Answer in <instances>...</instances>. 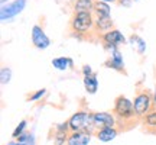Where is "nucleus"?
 <instances>
[{
	"mask_svg": "<svg viewBox=\"0 0 156 145\" xmlns=\"http://www.w3.org/2000/svg\"><path fill=\"white\" fill-rule=\"evenodd\" d=\"M93 123L97 131L103 128H117L116 117L110 112H93Z\"/></svg>",
	"mask_w": 156,
	"mask_h": 145,
	"instance_id": "nucleus-6",
	"label": "nucleus"
},
{
	"mask_svg": "<svg viewBox=\"0 0 156 145\" xmlns=\"http://www.w3.org/2000/svg\"><path fill=\"white\" fill-rule=\"evenodd\" d=\"M84 87L87 90V93L94 95L98 90V80H97V74H91V76H85L84 77Z\"/></svg>",
	"mask_w": 156,
	"mask_h": 145,
	"instance_id": "nucleus-16",
	"label": "nucleus"
},
{
	"mask_svg": "<svg viewBox=\"0 0 156 145\" xmlns=\"http://www.w3.org/2000/svg\"><path fill=\"white\" fill-rule=\"evenodd\" d=\"M130 2H137V0H130Z\"/></svg>",
	"mask_w": 156,
	"mask_h": 145,
	"instance_id": "nucleus-28",
	"label": "nucleus"
},
{
	"mask_svg": "<svg viewBox=\"0 0 156 145\" xmlns=\"http://www.w3.org/2000/svg\"><path fill=\"white\" fill-rule=\"evenodd\" d=\"M69 123V131L71 132H85L90 135H95L94 123H93V112L87 110H78L73 116L68 119Z\"/></svg>",
	"mask_w": 156,
	"mask_h": 145,
	"instance_id": "nucleus-3",
	"label": "nucleus"
},
{
	"mask_svg": "<svg viewBox=\"0 0 156 145\" xmlns=\"http://www.w3.org/2000/svg\"><path fill=\"white\" fill-rule=\"evenodd\" d=\"M5 2H6V0H2V3H5Z\"/></svg>",
	"mask_w": 156,
	"mask_h": 145,
	"instance_id": "nucleus-27",
	"label": "nucleus"
},
{
	"mask_svg": "<svg viewBox=\"0 0 156 145\" xmlns=\"http://www.w3.org/2000/svg\"><path fill=\"white\" fill-rule=\"evenodd\" d=\"M45 93H46V90H45V89H41V90H38L36 93L30 95V96L28 97V99H29V100H32V102H35V100H38V99H41V97H42V96H44Z\"/></svg>",
	"mask_w": 156,
	"mask_h": 145,
	"instance_id": "nucleus-22",
	"label": "nucleus"
},
{
	"mask_svg": "<svg viewBox=\"0 0 156 145\" xmlns=\"http://www.w3.org/2000/svg\"><path fill=\"white\" fill-rule=\"evenodd\" d=\"M32 42L38 50H46L51 45V39L46 36L45 31L39 25H35L32 28Z\"/></svg>",
	"mask_w": 156,
	"mask_h": 145,
	"instance_id": "nucleus-8",
	"label": "nucleus"
},
{
	"mask_svg": "<svg viewBox=\"0 0 156 145\" xmlns=\"http://www.w3.org/2000/svg\"><path fill=\"white\" fill-rule=\"evenodd\" d=\"M94 28H95V32L98 35H103L114 29V23H113V19L112 17H95L94 20Z\"/></svg>",
	"mask_w": 156,
	"mask_h": 145,
	"instance_id": "nucleus-10",
	"label": "nucleus"
},
{
	"mask_svg": "<svg viewBox=\"0 0 156 145\" xmlns=\"http://www.w3.org/2000/svg\"><path fill=\"white\" fill-rule=\"evenodd\" d=\"M26 6V0H15L9 3L7 6H2V10H0V19L5 22L6 19H12L16 15H19L20 12L25 9Z\"/></svg>",
	"mask_w": 156,
	"mask_h": 145,
	"instance_id": "nucleus-7",
	"label": "nucleus"
},
{
	"mask_svg": "<svg viewBox=\"0 0 156 145\" xmlns=\"http://www.w3.org/2000/svg\"><path fill=\"white\" fill-rule=\"evenodd\" d=\"M94 20L95 17L93 12H74L69 22H68V28L71 31V36L78 39H87V41H94L91 35H97L101 41V35L95 32L94 28Z\"/></svg>",
	"mask_w": 156,
	"mask_h": 145,
	"instance_id": "nucleus-2",
	"label": "nucleus"
},
{
	"mask_svg": "<svg viewBox=\"0 0 156 145\" xmlns=\"http://www.w3.org/2000/svg\"><path fill=\"white\" fill-rule=\"evenodd\" d=\"M110 5L106 2H100V0H94V7H93V15L94 17H112L110 16Z\"/></svg>",
	"mask_w": 156,
	"mask_h": 145,
	"instance_id": "nucleus-13",
	"label": "nucleus"
},
{
	"mask_svg": "<svg viewBox=\"0 0 156 145\" xmlns=\"http://www.w3.org/2000/svg\"><path fill=\"white\" fill-rule=\"evenodd\" d=\"M104 64H106V67H108V68H113V70H116V71H119V72H123V74H127V72H126V70H124L123 55H122V52H120V50H119V48H117V50H114V51H112V55H110V58H108Z\"/></svg>",
	"mask_w": 156,
	"mask_h": 145,
	"instance_id": "nucleus-9",
	"label": "nucleus"
},
{
	"mask_svg": "<svg viewBox=\"0 0 156 145\" xmlns=\"http://www.w3.org/2000/svg\"><path fill=\"white\" fill-rule=\"evenodd\" d=\"M93 135L85 132H69L67 145H88Z\"/></svg>",
	"mask_w": 156,
	"mask_h": 145,
	"instance_id": "nucleus-11",
	"label": "nucleus"
},
{
	"mask_svg": "<svg viewBox=\"0 0 156 145\" xmlns=\"http://www.w3.org/2000/svg\"><path fill=\"white\" fill-rule=\"evenodd\" d=\"M12 78V70L9 67H2L0 70V80H2V84H7Z\"/></svg>",
	"mask_w": 156,
	"mask_h": 145,
	"instance_id": "nucleus-20",
	"label": "nucleus"
},
{
	"mask_svg": "<svg viewBox=\"0 0 156 145\" xmlns=\"http://www.w3.org/2000/svg\"><path fill=\"white\" fill-rule=\"evenodd\" d=\"M155 134H156V132H155Z\"/></svg>",
	"mask_w": 156,
	"mask_h": 145,
	"instance_id": "nucleus-29",
	"label": "nucleus"
},
{
	"mask_svg": "<svg viewBox=\"0 0 156 145\" xmlns=\"http://www.w3.org/2000/svg\"><path fill=\"white\" fill-rule=\"evenodd\" d=\"M120 134V131L117 128H103V129H98L95 132V136L97 139L101 141V142H110L116 138L117 135Z\"/></svg>",
	"mask_w": 156,
	"mask_h": 145,
	"instance_id": "nucleus-12",
	"label": "nucleus"
},
{
	"mask_svg": "<svg viewBox=\"0 0 156 145\" xmlns=\"http://www.w3.org/2000/svg\"><path fill=\"white\" fill-rule=\"evenodd\" d=\"M26 125H28V122H26V119H23V121H20V123L16 126V129L13 131V134H12V136L15 138V139H17L20 135L25 132V128H26Z\"/></svg>",
	"mask_w": 156,
	"mask_h": 145,
	"instance_id": "nucleus-21",
	"label": "nucleus"
},
{
	"mask_svg": "<svg viewBox=\"0 0 156 145\" xmlns=\"http://www.w3.org/2000/svg\"><path fill=\"white\" fill-rule=\"evenodd\" d=\"M68 136H69V132L55 128V134H54V145H67Z\"/></svg>",
	"mask_w": 156,
	"mask_h": 145,
	"instance_id": "nucleus-18",
	"label": "nucleus"
},
{
	"mask_svg": "<svg viewBox=\"0 0 156 145\" xmlns=\"http://www.w3.org/2000/svg\"><path fill=\"white\" fill-rule=\"evenodd\" d=\"M130 42L133 44V48H136L139 54H143V52L146 51L145 41L140 38V36H137V35H132V36H130Z\"/></svg>",
	"mask_w": 156,
	"mask_h": 145,
	"instance_id": "nucleus-19",
	"label": "nucleus"
},
{
	"mask_svg": "<svg viewBox=\"0 0 156 145\" xmlns=\"http://www.w3.org/2000/svg\"><path fill=\"white\" fill-rule=\"evenodd\" d=\"M16 145H28V144H20V142H16Z\"/></svg>",
	"mask_w": 156,
	"mask_h": 145,
	"instance_id": "nucleus-26",
	"label": "nucleus"
},
{
	"mask_svg": "<svg viewBox=\"0 0 156 145\" xmlns=\"http://www.w3.org/2000/svg\"><path fill=\"white\" fill-rule=\"evenodd\" d=\"M133 107L134 112H136V116L142 121L153 107V95L147 89L137 90L136 97L133 100Z\"/></svg>",
	"mask_w": 156,
	"mask_h": 145,
	"instance_id": "nucleus-4",
	"label": "nucleus"
},
{
	"mask_svg": "<svg viewBox=\"0 0 156 145\" xmlns=\"http://www.w3.org/2000/svg\"><path fill=\"white\" fill-rule=\"evenodd\" d=\"M100 2H106V3H120V0H100Z\"/></svg>",
	"mask_w": 156,
	"mask_h": 145,
	"instance_id": "nucleus-25",
	"label": "nucleus"
},
{
	"mask_svg": "<svg viewBox=\"0 0 156 145\" xmlns=\"http://www.w3.org/2000/svg\"><path fill=\"white\" fill-rule=\"evenodd\" d=\"M83 74H84V77H85V76H91V74H94V71L91 70V67H90V65H87V64H85V65L83 67Z\"/></svg>",
	"mask_w": 156,
	"mask_h": 145,
	"instance_id": "nucleus-24",
	"label": "nucleus"
},
{
	"mask_svg": "<svg viewBox=\"0 0 156 145\" xmlns=\"http://www.w3.org/2000/svg\"><path fill=\"white\" fill-rule=\"evenodd\" d=\"M101 42H103V45H104V48L107 51H114L119 48V45H123L126 42V38L119 29L114 28L101 35Z\"/></svg>",
	"mask_w": 156,
	"mask_h": 145,
	"instance_id": "nucleus-5",
	"label": "nucleus"
},
{
	"mask_svg": "<svg viewBox=\"0 0 156 145\" xmlns=\"http://www.w3.org/2000/svg\"><path fill=\"white\" fill-rule=\"evenodd\" d=\"M142 122H143V125L146 126V129H145L146 132L155 134L156 132V107H153V109L142 119Z\"/></svg>",
	"mask_w": 156,
	"mask_h": 145,
	"instance_id": "nucleus-14",
	"label": "nucleus"
},
{
	"mask_svg": "<svg viewBox=\"0 0 156 145\" xmlns=\"http://www.w3.org/2000/svg\"><path fill=\"white\" fill-rule=\"evenodd\" d=\"M113 115L116 117L117 129L120 132H127L133 129L139 122H142L139 117L136 116V112L133 107V102L129 100L126 96H117L113 106Z\"/></svg>",
	"mask_w": 156,
	"mask_h": 145,
	"instance_id": "nucleus-1",
	"label": "nucleus"
},
{
	"mask_svg": "<svg viewBox=\"0 0 156 145\" xmlns=\"http://www.w3.org/2000/svg\"><path fill=\"white\" fill-rule=\"evenodd\" d=\"M94 0H75L73 3L74 12H93Z\"/></svg>",
	"mask_w": 156,
	"mask_h": 145,
	"instance_id": "nucleus-17",
	"label": "nucleus"
},
{
	"mask_svg": "<svg viewBox=\"0 0 156 145\" xmlns=\"http://www.w3.org/2000/svg\"><path fill=\"white\" fill-rule=\"evenodd\" d=\"M30 138H32V136H30V134H28V132H23V134L20 135L16 141H17V142H20V144H26V142H29V141H30Z\"/></svg>",
	"mask_w": 156,
	"mask_h": 145,
	"instance_id": "nucleus-23",
	"label": "nucleus"
},
{
	"mask_svg": "<svg viewBox=\"0 0 156 145\" xmlns=\"http://www.w3.org/2000/svg\"><path fill=\"white\" fill-rule=\"evenodd\" d=\"M52 65H54V68H56V70L64 71V70H67V68H73L74 61H73V58H69V57H58V58H54V60H52Z\"/></svg>",
	"mask_w": 156,
	"mask_h": 145,
	"instance_id": "nucleus-15",
	"label": "nucleus"
}]
</instances>
